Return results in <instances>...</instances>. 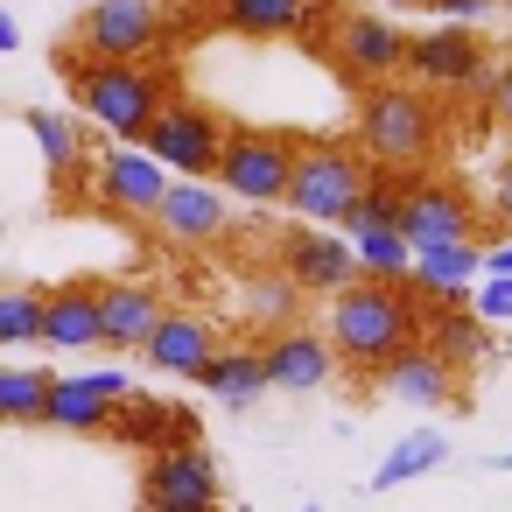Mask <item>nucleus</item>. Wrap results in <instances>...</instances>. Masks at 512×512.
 Wrapping results in <instances>:
<instances>
[{"instance_id":"0eeeda50","label":"nucleus","mask_w":512,"mask_h":512,"mask_svg":"<svg viewBox=\"0 0 512 512\" xmlns=\"http://www.w3.org/2000/svg\"><path fill=\"white\" fill-rule=\"evenodd\" d=\"M155 43H162V8L155 0H92L78 15L85 64H141Z\"/></svg>"},{"instance_id":"6e6552de","label":"nucleus","mask_w":512,"mask_h":512,"mask_svg":"<svg viewBox=\"0 0 512 512\" xmlns=\"http://www.w3.org/2000/svg\"><path fill=\"white\" fill-rule=\"evenodd\" d=\"M141 498L148 512H225V491H218V463L204 442H183V449H162L148 456L141 470Z\"/></svg>"},{"instance_id":"72a5a7b5","label":"nucleus","mask_w":512,"mask_h":512,"mask_svg":"<svg viewBox=\"0 0 512 512\" xmlns=\"http://www.w3.org/2000/svg\"><path fill=\"white\" fill-rule=\"evenodd\" d=\"M428 8H435L442 22H456V29H463V22H477V15H491V8H498V0H428Z\"/></svg>"},{"instance_id":"58836bf2","label":"nucleus","mask_w":512,"mask_h":512,"mask_svg":"<svg viewBox=\"0 0 512 512\" xmlns=\"http://www.w3.org/2000/svg\"><path fill=\"white\" fill-rule=\"evenodd\" d=\"M386 8H428V0H386Z\"/></svg>"},{"instance_id":"ea45409f","label":"nucleus","mask_w":512,"mask_h":512,"mask_svg":"<svg viewBox=\"0 0 512 512\" xmlns=\"http://www.w3.org/2000/svg\"><path fill=\"white\" fill-rule=\"evenodd\" d=\"M498 8H505V15H512V0H498Z\"/></svg>"},{"instance_id":"b1692460","label":"nucleus","mask_w":512,"mask_h":512,"mask_svg":"<svg viewBox=\"0 0 512 512\" xmlns=\"http://www.w3.org/2000/svg\"><path fill=\"white\" fill-rule=\"evenodd\" d=\"M379 386L393 393V400H407V407H449V393H456V372L428 351V344H414V351H400L386 372H379Z\"/></svg>"},{"instance_id":"dca6fc26","label":"nucleus","mask_w":512,"mask_h":512,"mask_svg":"<svg viewBox=\"0 0 512 512\" xmlns=\"http://www.w3.org/2000/svg\"><path fill=\"white\" fill-rule=\"evenodd\" d=\"M155 232H162L169 246H211V239L225 232V190L176 176V183L162 190V204H155Z\"/></svg>"},{"instance_id":"79ce46f5","label":"nucleus","mask_w":512,"mask_h":512,"mask_svg":"<svg viewBox=\"0 0 512 512\" xmlns=\"http://www.w3.org/2000/svg\"><path fill=\"white\" fill-rule=\"evenodd\" d=\"M141 512H148V505H141Z\"/></svg>"},{"instance_id":"a211bd4d","label":"nucleus","mask_w":512,"mask_h":512,"mask_svg":"<svg viewBox=\"0 0 512 512\" xmlns=\"http://www.w3.org/2000/svg\"><path fill=\"white\" fill-rule=\"evenodd\" d=\"M162 316H169V309H162V295H155L148 281H113V288H99V330H106L113 351H141Z\"/></svg>"},{"instance_id":"20e7f679","label":"nucleus","mask_w":512,"mask_h":512,"mask_svg":"<svg viewBox=\"0 0 512 512\" xmlns=\"http://www.w3.org/2000/svg\"><path fill=\"white\" fill-rule=\"evenodd\" d=\"M71 92H78L85 120L106 127L113 141H141L155 127V113L169 106V85L148 64H71Z\"/></svg>"},{"instance_id":"9d476101","label":"nucleus","mask_w":512,"mask_h":512,"mask_svg":"<svg viewBox=\"0 0 512 512\" xmlns=\"http://www.w3.org/2000/svg\"><path fill=\"white\" fill-rule=\"evenodd\" d=\"M407 43L414 36L393 15H344L337 22V64L351 78H365V85H393L407 71Z\"/></svg>"},{"instance_id":"a878e982","label":"nucleus","mask_w":512,"mask_h":512,"mask_svg":"<svg viewBox=\"0 0 512 512\" xmlns=\"http://www.w3.org/2000/svg\"><path fill=\"white\" fill-rule=\"evenodd\" d=\"M400 211H407V183H400L393 169H379L337 232H344V239H358V232H400Z\"/></svg>"},{"instance_id":"e433bc0d","label":"nucleus","mask_w":512,"mask_h":512,"mask_svg":"<svg viewBox=\"0 0 512 512\" xmlns=\"http://www.w3.org/2000/svg\"><path fill=\"white\" fill-rule=\"evenodd\" d=\"M484 274H512V239H498V246L484 253Z\"/></svg>"},{"instance_id":"c9c22d12","label":"nucleus","mask_w":512,"mask_h":512,"mask_svg":"<svg viewBox=\"0 0 512 512\" xmlns=\"http://www.w3.org/2000/svg\"><path fill=\"white\" fill-rule=\"evenodd\" d=\"M498 225H505V232H512V162H505V169H498Z\"/></svg>"},{"instance_id":"39448f33","label":"nucleus","mask_w":512,"mask_h":512,"mask_svg":"<svg viewBox=\"0 0 512 512\" xmlns=\"http://www.w3.org/2000/svg\"><path fill=\"white\" fill-rule=\"evenodd\" d=\"M225 120L211 113V106H197V99H169L162 113H155V127L141 134V148L162 162V169H176L183 183H211L218 176V162H225Z\"/></svg>"},{"instance_id":"473e14b6","label":"nucleus","mask_w":512,"mask_h":512,"mask_svg":"<svg viewBox=\"0 0 512 512\" xmlns=\"http://www.w3.org/2000/svg\"><path fill=\"white\" fill-rule=\"evenodd\" d=\"M295 295H302V288H295L288 274H267V281L253 288V316H260V323H288V316H295Z\"/></svg>"},{"instance_id":"f8f14e48","label":"nucleus","mask_w":512,"mask_h":512,"mask_svg":"<svg viewBox=\"0 0 512 512\" xmlns=\"http://www.w3.org/2000/svg\"><path fill=\"white\" fill-rule=\"evenodd\" d=\"M281 274H288L295 288H309V295H344V288L358 281V253H351L344 232L295 225V232L281 239Z\"/></svg>"},{"instance_id":"6ab92c4d","label":"nucleus","mask_w":512,"mask_h":512,"mask_svg":"<svg viewBox=\"0 0 512 512\" xmlns=\"http://www.w3.org/2000/svg\"><path fill=\"white\" fill-rule=\"evenodd\" d=\"M141 358H148L155 372H169V379H197V372L218 358V330H211L204 316H162L155 337L141 344Z\"/></svg>"},{"instance_id":"4be33fe9","label":"nucleus","mask_w":512,"mask_h":512,"mask_svg":"<svg viewBox=\"0 0 512 512\" xmlns=\"http://www.w3.org/2000/svg\"><path fill=\"white\" fill-rule=\"evenodd\" d=\"M477 274H484V246L463 239V246H428V253H414L407 288H414V295H435V302H463V295L477 288Z\"/></svg>"},{"instance_id":"4468645a","label":"nucleus","mask_w":512,"mask_h":512,"mask_svg":"<svg viewBox=\"0 0 512 512\" xmlns=\"http://www.w3.org/2000/svg\"><path fill=\"white\" fill-rule=\"evenodd\" d=\"M470 225H477V211H470V197H463L456 183H407L400 239H407L414 253H428V246H463Z\"/></svg>"},{"instance_id":"aec40b11","label":"nucleus","mask_w":512,"mask_h":512,"mask_svg":"<svg viewBox=\"0 0 512 512\" xmlns=\"http://www.w3.org/2000/svg\"><path fill=\"white\" fill-rule=\"evenodd\" d=\"M421 344H428L449 372H470V365H484V358H491V330L470 316V302H428Z\"/></svg>"},{"instance_id":"a19ab883","label":"nucleus","mask_w":512,"mask_h":512,"mask_svg":"<svg viewBox=\"0 0 512 512\" xmlns=\"http://www.w3.org/2000/svg\"><path fill=\"white\" fill-rule=\"evenodd\" d=\"M302 512H323V505H302Z\"/></svg>"},{"instance_id":"9b49d317","label":"nucleus","mask_w":512,"mask_h":512,"mask_svg":"<svg viewBox=\"0 0 512 512\" xmlns=\"http://www.w3.org/2000/svg\"><path fill=\"white\" fill-rule=\"evenodd\" d=\"M407 71H414L421 92H463V85H484V43H477L470 29L442 22V29H428V36L407 43Z\"/></svg>"},{"instance_id":"7ed1b4c3","label":"nucleus","mask_w":512,"mask_h":512,"mask_svg":"<svg viewBox=\"0 0 512 512\" xmlns=\"http://www.w3.org/2000/svg\"><path fill=\"white\" fill-rule=\"evenodd\" d=\"M372 162L344 141H295V176H288V211L316 232H337L351 218V204L365 197Z\"/></svg>"},{"instance_id":"ddd939ff","label":"nucleus","mask_w":512,"mask_h":512,"mask_svg":"<svg viewBox=\"0 0 512 512\" xmlns=\"http://www.w3.org/2000/svg\"><path fill=\"white\" fill-rule=\"evenodd\" d=\"M134 386H127V372L113 365V372H78V379H50V400H43V421L50 428H71V435H99V428H113V414H120V400H127Z\"/></svg>"},{"instance_id":"f257e3e1","label":"nucleus","mask_w":512,"mask_h":512,"mask_svg":"<svg viewBox=\"0 0 512 512\" xmlns=\"http://www.w3.org/2000/svg\"><path fill=\"white\" fill-rule=\"evenodd\" d=\"M421 323H428V309L414 302V288H400V281H351L344 295H330L323 337H330V351L344 365L386 372L400 351L421 344Z\"/></svg>"},{"instance_id":"412c9836","label":"nucleus","mask_w":512,"mask_h":512,"mask_svg":"<svg viewBox=\"0 0 512 512\" xmlns=\"http://www.w3.org/2000/svg\"><path fill=\"white\" fill-rule=\"evenodd\" d=\"M316 15H323V0H218V22H225L232 36H253V43L302 36Z\"/></svg>"},{"instance_id":"bb28decb","label":"nucleus","mask_w":512,"mask_h":512,"mask_svg":"<svg viewBox=\"0 0 512 512\" xmlns=\"http://www.w3.org/2000/svg\"><path fill=\"white\" fill-rule=\"evenodd\" d=\"M442 463H449V435L421 428V435H407V442H393V449H386V463L372 470V484H379V491H393V484L428 477V470H442Z\"/></svg>"},{"instance_id":"423d86ee","label":"nucleus","mask_w":512,"mask_h":512,"mask_svg":"<svg viewBox=\"0 0 512 512\" xmlns=\"http://www.w3.org/2000/svg\"><path fill=\"white\" fill-rule=\"evenodd\" d=\"M288 176H295V134H274V127H232L225 134V162H218L225 197L288 204Z\"/></svg>"},{"instance_id":"c756f323","label":"nucleus","mask_w":512,"mask_h":512,"mask_svg":"<svg viewBox=\"0 0 512 512\" xmlns=\"http://www.w3.org/2000/svg\"><path fill=\"white\" fill-rule=\"evenodd\" d=\"M43 400H50V372H22V365L0 372V421H43Z\"/></svg>"},{"instance_id":"cd10ccee","label":"nucleus","mask_w":512,"mask_h":512,"mask_svg":"<svg viewBox=\"0 0 512 512\" xmlns=\"http://www.w3.org/2000/svg\"><path fill=\"white\" fill-rule=\"evenodd\" d=\"M29 141L43 148V162H50V176H57V183L85 169V141H78V127H71L64 113H50V106H36V113H29Z\"/></svg>"},{"instance_id":"f704fd0d","label":"nucleus","mask_w":512,"mask_h":512,"mask_svg":"<svg viewBox=\"0 0 512 512\" xmlns=\"http://www.w3.org/2000/svg\"><path fill=\"white\" fill-rule=\"evenodd\" d=\"M491 113H498V127L512 134V71H498V78H491Z\"/></svg>"},{"instance_id":"7c9ffc66","label":"nucleus","mask_w":512,"mask_h":512,"mask_svg":"<svg viewBox=\"0 0 512 512\" xmlns=\"http://www.w3.org/2000/svg\"><path fill=\"white\" fill-rule=\"evenodd\" d=\"M43 337V295L36 288H0V344Z\"/></svg>"},{"instance_id":"1a4fd4ad","label":"nucleus","mask_w":512,"mask_h":512,"mask_svg":"<svg viewBox=\"0 0 512 512\" xmlns=\"http://www.w3.org/2000/svg\"><path fill=\"white\" fill-rule=\"evenodd\" d=\"M169 190V169L141 148V141H113L99 162H92V197L113 211V218H155Z\"/></svg>"},{"instance_id":"393cba45","label":"nucleus","mask_w":512,"mask_h":512,"mask_svg":"<svg viewBox=\"0 0 512 512\" xmlns=\"http://www.w3.org/2000/svg\"><path fill=\"white\" fill-rule=\"evenodd\" d=\"M197 386H211L225 407H246L267 393V365H260V344H218V358L197 372Z\"/></svg>"},{"instance_id":"c85d7f7f","label":"nucleus","mask_w":512,"mask_h":512,"mask_svg":"<svg viewBox=\"0 0 512 512\" xmlns=\"http://www.w3.org/2000/svg\"><path fill=\"white\" fill-rule=\"evenodd\" d=\"M351 253H358V281H400L407 288V274H414V246L400 232H358Z\"/></svg>"},{"instance_id":"f03ea898","label":"nucleus","mask_w":512,"mask_h":512,"mask_svg":"<svg viewBox=\"0 0 512 512\" xmlns=\"http://www.w3.org/2000/svg\"><path fill=\"white\" fill-rule=\"evenodd\" d=\"M435 92L421 85H372L358 106V155L379 169H414L435 148Z\"/></svg>"},{"instance_id":"5701e85b","label":"nucleus","mask_w":512,"mask_h":512,"mask_svg":"<svg viewBox=\"0 0 512 512\" xmlns=\"http://www.w3.org/2000/svg\"><path fill=\"white\" fill-rule=\"evenodd\" d=\"M43 344H57V351H92V344H106V330H99V288L71 281V288L43 295Z\"/></svg>"},{"instance_id":"f3484780","label":"nucleus","mask_w":512,"mask_h":512,"mask_svg":"<svg viewBox=\"0 0 512 512\" xmlns=\"http://www.w3.org/2000/svg\"><path fill=\"white\" fill-rule=\"evenodd\" d=\"M113 442L162 456V449H183V442H197V421H190L183 407L155 400V393H127V400H120V414H113Z\"/></svg>"},{"instance_id":"2f4dec72","label":"nucleus","mask_w":512,"mask_h":512,"mask_svg":"<svg viewBox=\"0 0 512 512\" xmlns=\"http://www.w3.org/2000/svg\"><path fill=\"white\" fill-rule=\"evenodd\" d=\"M470 316H477L484 330L512 323V274H477V288H470Z\"/></svg>"},{"instance_id":"2eb2a0df","label":"nucleus","mask_w":512,"mask_h":512,"mask_svg":"<svg viewBox=\"0 0 512 512\" xmlns=\"http://www.w3.org/2000/svg\"><path fill=\"white\" fill-rule=\"evenodd\" d=\"M260 365H267V386H281V393H316V386H330L337 351H330L323 330H274V337L260 344Z\"/></svg>"},{"instance_id":"4c0bfd02","label":"nucleus","mask_w":512,"mask_h":512,"mask_svg":"<svg viewBox=\"0 0 512 512\" xmlns=\"http://www.w3.org/2000/svg\"><path fill=\"white\" fill-rule=\"evenodd\" d=\"M8 50H22V29H15V15H0V57Z\"/></svg>"}]
</instances>
